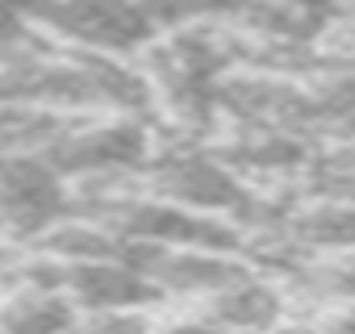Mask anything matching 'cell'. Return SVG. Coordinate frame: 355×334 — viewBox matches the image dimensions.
Listing matches in <instances>:
<instances>
[{"label": "cell", "mask_w": 355, "mask_h": 334, "mask_svg": "<svg viewBox=\"0 0 355 334\" xmlns=\"http://www.w3.org/2000/svg\"><path fill=\"white\" fill-rule=\"evenodd\" d=\"M13 5L71 55L142 59L159 38L134 0H13Z\"/></svg>", "instance_id": "1"}, {"label": "cell", "mask_w": 355, "mask_h": 334, "mask_svg": "<svg viewBox=\"0 0 355 334\" xmlns=\"http://www.w3.org/2000/svg\"><path fill=\"white\" fill-rule=\"evenodd\" d=\"M71 213V184L46 159H0V243H30Z\"/></svg>", "instance_id": "2"}, {"label": "cell", "mask_w": 355, "mask_h": 334, "mask_svg": "<svg viewBox=\"0 0 355 334\" xmlns=\"http://www.w3.org/2000/svg\"><path fill=\"white\" fill-rule=\"evenodd\" d=\"M193 309H201L222 334H276L293 317V301L284 284L259 267L243 272L234 284H226L222 292H214Z\"/></svg>", "instance_id": "3"}, {"label": "cell", "mask_w": 355, "mask_h": 334, "mask_svg": "<svg viewBox=\"0 0 355 334\" xmlns=\"http://www.w3.org/2000/svg\"><path fill=\"white\" fill-rule=\"evenodd\" d=\"M63 292L71 297V305L80 313H92V309H159V292L121 251L109 259L63 267Z\"/></svg>", "instance_id": "4"}, {"label": "cell", "mask_w": 355, "mask_h": 334, "mask_svg": "<svg viewBox=\"0 0 355 334\" xmlns=\"http://www.w3.org/2000/svg\"><path fill=\"white\" fill-rule=\"evenodd\" d=\"M155 309H92L80 313L71 334H155Z\"/></svg>", "instance_id": "5"}, {"label": "cell", "mask_w": 355, "mask_h": 334, "mask_svg": "<svg viewBox=\"0 0 355 334\" xmlns=\"http://www.w3.org/2000/svg\"><path fill=\"white\" fill-rule=\"evenodd\" d=\"M276 9H284L305 34H326L334 26H347V0H272Z\"/></svg>", "instance_id": "6"}, {"label": "cell", "mask_w": 355, "mask_h": 334, "mask_svg": "<svg viewBox=\"0 0 355 334\" xmlns=\"http://www.w3.org/2000/svg\"><path fill=\"white\" fill-rule=\"evenodd\" d=\"M134 5L155 26V34H171L193 21H205V0H134Z\"/></svg>", "instance_id": "7"}, {"label": "cell", "mask_w": 355, "mask_h": 334, "mask_svg": "<svg viewBox=\"0 0 355 334\" xmlns=\"http://www.w3.org/2000/svg\"><path fill=\"white\" fill-rule=\"evenodd\" d=\"M155 334H222V330H218L201 309L180 305V309H171V313H159Z\"/></svg>", "instance_id": "8"}, {"label": "cell", "mask_w": 355, "mask_h": 334, "mask_svg": "<svg viewBox=\"0 0 355 334\" xmlns=\"http://www.w3.org/2000/svg\"><path fill=\"white\" fill-rule=\"evenodd\" d=\"M347 26L355 30V0H347Z\"/></svg>", "instance_id": "9"}, {"label": "cell", "mask_w": 355, "mask_h": 334, "mask_svg": "<svg viewBox=\"0 0 355 334\" xmlns=\"http://www.w3.org/2000/svg\"><path fill=\"white\" fill-rule=\"evenodd\" d=\"M351 259H355V251H351Z\"/></svg>", "instance_id": "10"}]
</instances>
